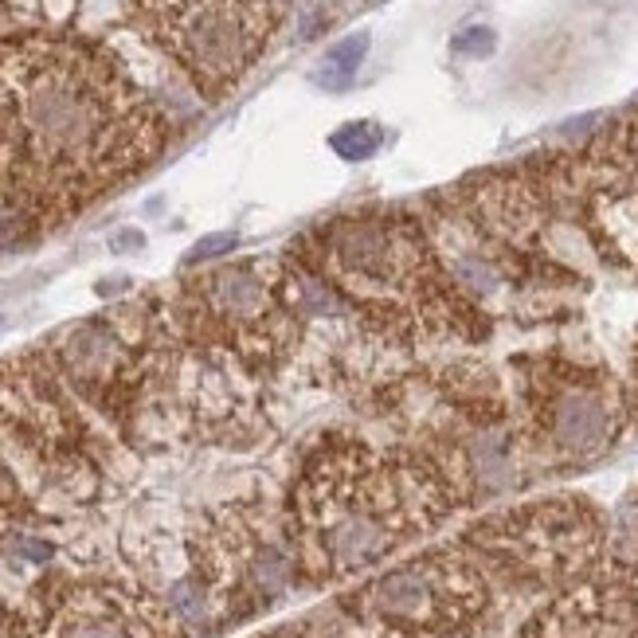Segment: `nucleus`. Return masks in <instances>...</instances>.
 <instances>
[{
    "mask_svg": "<svg viewBox=\"0 0 638 638\" xmlns=\"http://www.w3.org/2000/svg\"><path fill=\"white\" fill-rule=\"evenodd\" d=\"M169 141L126 63L79 32L0 36V208L63 228L145 173Z\"/></svg>",
    "mask_w": 638,
    "mask_h": 638,
    "instance_id": "nucleus-1",
    "label": "nucleus"
},
{
    "mask_svg": "<svg viewBox=\"0 0 638 638\" xmlns=\"http://www.w3.org/2000/svg\"><path fill=\"white\" fill-rule=\"evenodd\" d=\"M462 513L451 482L408 443L329 431L298 462L282 498L306 588H341L404 556Z\"/></svg>",
    "mask_w": 638,
    "mask_h": 638,
    "instance_id": "nucleus-2",
    "label": "nucleus"
},
{
    "mask_svg": "<svg viewBox=\"0 0 638 638\" xmlns=\"http://www.w3.org/2000/svg\"><path fill=\"white\" fill-rule=\"evenodd\" d=\"M419 216L447 274L486 318H541L588 290L580 259L588 247L548 177L545 153L451 184Z\"/></svg>",
    "mask_w": 638,
    "mask_h": 638,
    "instance_id": "nucleus-3",
    "label": "nucleus"
},
{
    "mask_svg": "<svg viewBox=\"0 0 638 638\" xmlns=\"http://www.w3.org/2000/svg\"><path fill=\"white\" fill-rule=\"evenodd\" d=\"M286 251L337 294L380 357L419 361L451 345H478L494 329V318L447 274L419 212H337Z\"/></svg>",
    "mask_w": 638,
    "mask_h": 638,
    "instance_id": "nucleus-4",
    "label": "nucleus"
},
{
    "mask_svg": "<svg viewBox=\"0 0 638 638\" xmlns=\"http://www.w3.org/2000/svg\"><path fill=\"white\" fill-rule=\"evenodd\" d=\"M502 588L462 541L396 556L341 595V615L365 638H482Z\"/></svg>",
    "mask_w": 638,
    "mask_h": 638,
    "instance_id": "nucleus-5",
    "label": "nucleus"
},
{
    "mask_svg": "<svg viewBox=\"0 0 638 638\" xmlns=\"http://www.w3.org/2000/svg\"><path fill=\"white\" fill-rule=\"evenodd\" d=\"M184 337L274 380L302 357V325L282 286V259L251 255L184 274L165 298Z\"/></svg>",
    "mask_w": 638,
    "mask_h": 638,
    "instance_id": "nucleus-6",
    "label": "nucleus"
},
{
    "mask_svg": "<svg viewBox=\"0 0 638 638\" xmlns=\"http://www.w3.org/2000/svg\"><path fill=\"white\" fill-rule=\"evenodd\" d=\"M509 400L529 458L548 466H588L611 455L631 431L623 380L564 349L513 357Z\"/></svg>",
    "mask_w": 638,
    "mask_h": 638,
    "instance_id": "nucleus-7",
    "label": "nucleus"
},
{
    "mask_svg": "<svg viewBox=\"0 0 638 638\" xmlns=\"http://www.w3.org/2000/svg\"><path fill=\"white\" fill-rule=\"evenodd\" d=\"M458 541L478 556L502 595H552L607 556L611 525L592 498L552 494L486 513Z\"/></svg>",
    "mask_w": 638,
    "mask_h": 638,
    "instance_id": "nucleus-8",
    "label": "nucleus"
},
{
    "mask_svg": "<svg viewBox=\"0 0 638 638\" xmlns=\"http://www.w3.org/2000/svg\"><path fill=\"white\" fill-rule=\"evenodd\" d=\"M126 16L204 98L231 94L267 55L278 12L271 0H122Z\"/></svg>",
    "mask_w": 638,
    "mask_h": 638,
    "instance_id": "nucleus-9",
    "label": "nucleus"
},
{
    "mask_svg": "<svg viewBox=\"0 0 638 638\" xmlns=\"http://www.w3.org/2000/svg\"><path fill=\"white\" fill-rule=\"evenodd\" d=\"M16 638H192L169 595L126 576H44L16 603Z\"/></svg>",
    "mask_w": 638,
    "mask_h": 638,
    "instance_id": "nucleus-10",
    "label": "nucleus"
},
{
    "mask_svg": "<svg viewBox=\"0 0 638 638\" xmlns=\"http://www.w3.org/2000/svg\"><path fill=\"white\" fill-rule=\"evenodd\" d=\"M517 638H638V552L611 541L588 576L545 595Z\"/></svg>",
    "mask_w": 638,
    "mask_h": 638,
    "instance_id": "nucleus-11",
    "label": "nucleus"
},
{
    "mask_svg": "<svg viewBox=\"0 0 638 638\" xmlns=\"http://www.w3.org/2000/svg\"><path fill=\"white\" fill-rule=\"evenodd\" d=\"M368 55V32H357V36H345L341 44L329 47V55H325V63H321V71H325V87H345V83H353V75H357V67L365 63Z\"/></svg>",
    "mask_w": 638,
    "mask_h": 638,
    "instance_id": "nucleus-12",
    "label": "nucleus"
},
{
    "mask_svg": "<svg viewBox=\"0 0 638 638\" xmlns=\"http://www.w3.org/2000/svg\"><path fill=\"white\" fill-rule=\"evenodd\" d=\"M329 145H333V153H341L345 161H365L376 153V145H380V130L372 126V122H349V126H341L337 134L329 137Z\"/></svg>",
    "mask_w": 638,
    "mask_h": 638,
    "instance_id": "nucleus-13",
    "label": "nucleus"
},
{
    "mask_svg": "<svg viewBox=\"0 0 638 638\" xmlns=\"http://www.w3.org/2000/svg\"><path fill=\"white\" fill-rule=\"evenodd\" d=\"M458 55H470V59H486L494 51V32L490 28H466L462 36H455Z\"/></svg>",
    "mask_w": 638,
    "mask_h": 638,
    "instance_id": "nucleus-14",
    "label": "nucleus"
},
{
    "mask_svg": "<svg viewBox=\"0 0 638 638\" xmlns=\"http://www.w3.org/2000/svg\"><path fill=\"white\" fill-rule=\"evenodd\" d=\"M623 392H627V415H631V427L638 431V337H635V345H631V365H627Z\"/></svg>",
    "mask_w": 638,
    "mask_h": 638,
    "instance_id": "nucleus-15",
    "label": "nucleus"
},
{
    "mask_svg": "<svg viewBox=\"0 0 638 638\" xmlns=\"http://www.w3.org/2000/svg\"><path fill=\"white\" fill-rule=\"evenodd\" d=\"M623 541H627V545H631V548H635V552H638V529H635V533H631V537H623Z\"/></svg>",
    "mask_w": 638,
    "mask_h": 638,
    "instance_id": "nucleus-16",
    "label": "nucleus"
},
{
    "mask_svg": "<svg viewBox=\"0 0 638 638\" xmlns=\"http://www.w3.org/2000/svg\"><path fill=\"white\" fill-rule=\"evenodd\" d=\"M368 8H376V4H388V0H365Z\"/></svg>",
    "mask_w": 638,
    "mask_h": 638,
    "instance_id": "nucleus-17",
    "label": "nucleus"
}]
</instances>
